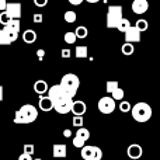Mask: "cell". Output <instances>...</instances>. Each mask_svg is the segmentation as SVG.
<instances>
[{
	"label": "cell",
	"mask_w": 160,
	"mask_h": 160,
	"mask_svg": "<svg viewBox=\"0 0 160 160\" xmlns=\"http://www.w3.org/2000/svg\"><path fill=\"white\" fill-rule=\"evenodd\" d=\"M38 118V110L32 104H24L14 114V124H32Z\"/></svg>",
	"instance_id": "obj_1"
},
{
	"label": "cell",
	"mask_w": 160,
	"mask_h": 160,
	"mask_svg": "<svg viewBox=\"0 0 160 160\" xmlns=\"http://www.w3.org/2000/svg\"><path fill=\"white\" fill-rule=\"evenodd\" d=\"M131 114L132 118L136 122H148L152 118V107L148 102H136L132 108H131Z\"/></svg>",
	"instance_id": "obj_2"
},
{
	"label": "cell",
	"mask_w": 160,
	"mask_h": 160,
	"mask_svg": "<svg viewBox=\"0 0 160 160\" xmlns=\"http://www.w3.org/2000/svg\"><path fill=\"white\" fill-rule=\"evenodd\" d=\"M59 86H61V87L73 98V97L76 96V93H78V90H79L80 80L75 73H66V75L62 78Z\"/></svg>",
	"instance_id": "obj_3"
},
{
	"label": "cell",
	"mask_w": 160,
	"mask_h": 160,
	"mask_svg": "<svg viewBox=\"0 0 160 160\" xmlns=\"http://www.w3.org/2000/svg\"><path fill=\"white\" fill-rule=\"evenodd\" d=\"M124 18L122 17V6L115 4L110 6L107 10V27L108 28H117L118 22Z\"/></svg>",
	"instance_id": "obj_4"
},
{
	"label": "cell",
	"mask_w": 160,
	"mask_h": 160,
	"mask_svg": "<svg viewBox=\"0 0 160 160\" xmlns=\"http://www.w3.org/2000/svg\"><path fill=\"white\" fill-rule=\"evenodd\" d=\"M82 158L84 160H101L102 152L98 146H88L84 145L82 148Z\"/></svg>",
	"instance_id": "obj_5"
},
{
	"label": "cell",
	"mask_w": 160,
	"mask_h": 160,
	"mask_svg": "<svg viewBox=\"0 0 160 160\" xmlns=\"http://www.w3.org/2000/svg\"><path fill=\"white\" fill-rule=\"evenodd\" d=\"M97 107H98V111L101 114H111V112H114V110H115V101H114L111 97L104 96L102 98L98 100Z\"/></svg>",
	"instance_id": "obj_6"
},
{
	"label": "cell",
	"mask_w": 160,
	"mask_h": 160,
	"mask_svg": "<svg viewBox=\"0 0 160 160\" xmlns=\"http://www.w3.org/2000/svg\"><path fill=\"white\" fill-rule=\"evenodd\" d=\"M17 38H18V32L8 30L7 27L0 30V45H10L14 41H17Z\"/></svg>",
	"instance_id": "obj_7"
},
{
	"label": "cell",
	"mask_w": 160,
	"mask_h": 160,
	"mask_svg": "<svg viewBox=\"0 0 160 160\" xmlns=\"http://www.w3.org/2000/svg\"><path fill=\"white\" fill-rule=\"evenodd\" d=\"M6 13L7 16L10 17L11 20H18L21 17V3H17V2H13V3H8L6 4Z\"/></svg>",
	"instance_id": "obj_8"
},
{
	"label": "cell",
	"mask_w": 160,
	"mask_h": 160,
	"mask_svg": "<svg viewBox=\"0 0 160 160\" xmlns=\"http://www.w3.org/2000/svg\"><path fill=\"white\" fill-rule=\"evenodd\" d=\"M72 102H73V98L61 100V101H58V102H55V104H53V110H55L58 114H62V115H65V114L70 112Z\"/></svg>",
	"instance_id": "obj_9"
},
{
	"label": "cell",
	"mask_w": 160,
	"mask_h": 160,
	"mask_svg": "<svg viewBox=\"0 0 160 160\" xmlns=\"http://www.w3.org/2000/svg\"><path fill=\"white\" fill-rule=\"evenodd\" d=\"M87 111V105H86L84 101L82 100H78V101L72 102V107H70V112L73 114L75 117H83Z\"/></svg>",
	"instance_id": "obj_10"
},
{
	"label": "cell",
	"mask_w": 160,
	"mask_h": 160,
	"mask_svg": "<svg viewBox=\"0 0 160 160\" xmlns=\"http://www.w3.org/2000/svg\"><path fill=\"white\" fill-rule=\"evenodd\" d=\"M127 155H128V158H129V159H132V160H138V159H141V158H142V155H143V149H142L141 145H138V143H132V145H129V146H128V149H127Z\"/></svg>",
	"instance_id": "obj_11"
},
{
	"label": "cell",
	"mask_w": 160,
	"mask_h": 160,
	"mask_svg": "<svg viewBox=\"0 0 160 160\" xmlns=\"http://www.w3.org/2000/svg\"><path fill=\"white\" fill-rule=\"evenodd\" d=\"M139 41H141V32L133 25H131L127 30V32H125V42L132 44V42H139Z\"/></svg>",
	"instance_id": "obj_12"
},
{
	"label": "cell",
	"mask_w": 160,
	"mask_h": 160,
	"mask_svg": "<svg viewBox=\"0 0 160 160\" xmlns=\"http://www.w3.org/2000/svg\"><path fill=\"white\" fill-rule=\"evenodd\" d=\"M149 8L148 0H133L132 2V11L135 14H145Z\"/></svg>",
	"instance_id": "obj_13"
},
{
	"label": "cell",
	"mask_w": 160,
	"mask_h": 160,
	"mask_svg": "<svg viewBox=\"0 0 160 160\" xmlns=\"http://www.w3.org/2000/svg\"><path fill=\"white\" fill-rule=\"evenodd\" d=\"M52 155L56 159H65L68 155V148L65 143H55L52 146Z\"/></svg>",
	"instance_id": "obj_14"
},
{
	"label": "cell",
	"mask_w": 160,
	"mask_h": 160,
	"mask_svg": "<svg viewBox=\"0 0 160 160\" xmlns=\"http://www.w3.org/2000/svg\"><path fill=\"white\" fill-rule=\"evenodd\" d=\"M39 110L45 111V112H49L53 110V104L51 101V98L48 96H41L39 97Z\"/></svg>",
	"instance_id": "obj_15"
},
{
	"label": "cell",
	"mask_w": 160,
	"mask_h": 160,
	"mask_svg": "<svg viewBox=\"0 0 160 160\" xmlns=\"http://www.w3.org/2000/svg\"><path fill=\"white\" fill-rule=\"evenodd\" d=\"M22 41L28 45L34 44L37 41V32L34 30H25L24 34H22Z\"/></svg>",
	"instance_id": "obj_16"
},
{
	"label": "cell",
	"mask_w": 160,
	"mask_h": 160,
	"mask_svg": "<svg viewBox=\"0 0 160 160\" xmlns=\"http://www.w3.org/2000/svg\"><path fill=\"white\" fill-rule=\"evenodd\" d=\"M34 91L37 94H45L48 91V83L45 80H37L34 83Z\"/></svg>",
	"instance_id": "obj_17"
},
{
	"label": "cell",
	"mask_w": 160,
	"mask_h": 160,
	"mask_svg": "<svg viewBox=\"0 0 160 160\" xmlns=\"http://www.w3.org/2000/svg\"><path fill=\"white\" fill-rule=\"evenodd\" d=\"M75 56L78 59L88 58V48L86 47V45H78L75 49Z\"/></svg>",
	"instance_id": "obj_18"
},
{
	"label": "cell",
	"mask_w": 160,
	"mask_h": 160,
	"mask_svg": "<svg viewBox=\"0 0 160 160\" xmlns=\"http://www.w3.org/2000/svg\"><path fill=\"white\" fill-rule=\"evenodd\" d=\"M76 138L82 139V141H84V142L88 141V139H90V131H88L87 128H84V127L79 128L78 132H76Z\"/></svg>",
	"instance_id": "obj_19"
},
{
	"label": "cell",
	"mask_w": 160,
	"mask_h": 160,
	"mask_svg": "<svg viewBox=\"0 0 160 160\" xmlns=\"http://www.w3.org/2000/svg\"><path fill=\"white\" fill-rule=\"evenodd\" d=\"M131 25H132V24H131V21H129V20H128V18H122L121 21L118 22V25H117V30H118V31H121V32H124V34H125V32H127V30L131 27Z\"/></svg>",
	"instance_id": "obj_20"
},
{
	"label": "cell",
	"mask_w": 160,
	"mask_h": 160,
	"mask_svg": "<svg viewBox=\"0 0 160 160\" xmlns=\"http://www.w3.org/2000/svg\"><path fill=\"white\" fill-rule=\"evenodd\" d=\"M75 35H76V38H80V39L86 38V37L88 35L87 27H84V25H79V27L76 28V31H75Z\"/></svg>",
	"instance_id": "obj_21"
},
{
	"label": "cell",
	"mask_w": 160,
	"mask_h": 160,
	"mask_svg": "<svg viewBox=\"0 0 160 160\" xmlns=\"http://www.w3.org/2000/svg\"><path fill=\"white\" fill-rule=\"evenodd\" d=\"M133 27H135L136 30L139 31V32H143V31H146V30H148V27H149V24H148V21H146V20L141 18V20H136V24L133 25Z\"/></svg>",
	"instance_id": "obj_22"
},
{
	"label": "cell",
	"mask_w": 160,
	"mask_h": 160,
	"mask_svg": "<svg viewBox=\"0 0 160 160\" xmlns=\"http://www.w3.org/2000/svg\"><path fill=\"white\" fill-rule=\"evenodd\" d=\"M133 51H135L133 44H128V42H125V44L122 45V48H121V52L124 53L125 56H131L133 53Z\"/></svg>",
	"instance_id": "obj_23"
},
{
	"label": "cell",
	"mask_w": 160,
	"mask_h": 160,
	"mask_svg": "<svg viewBox=\"0 0 160 160\" xmlns=\"http://www.w3.org/2000/svg\"><path fill=\"white\" fill-rule=\"evenodd\" d=\"M63 39H65V42H66V44L72 45V44H75L78 38H76V35H75V32H73V31H68V32L63 35Z\"/></svg>",
	"instance_id": "obj_24"
},
{
	"label": "cell",
	"mask_w": 160,
	"mask_h": 160,
	"mask_svg": "<svg viewBox=\"0 0 160 160\" xmlns=\"http://www.w3.org/2000/svg\"><path fill=\"white\" fill-rule=\"evenodd\" d=\"M20 20H10V22H8L6 27L8 28V30H11V31H14V32H18L20 31Z\"/></svg>",
	"instance_id": "obj_25"
},
{
	"label": "cell",
	"mask_w": 160,
	"mask_h": 160,
	"mask_svg": "<svg viewBox=\"0 0 160 160\" xmlns=\"http://www.w3.org/2000/svg\"><path fill=\"white\" fill-rule=\"evenodd\" d=\"M63 18H65V21L66 22H75L76 21V18H78V16H76V13L75 11H72V10H69V11H66L65 13V16H63Z\"/></svg>",
	"instance_id": "obj_26"
},
{
	"label": "cell",
	"mask_w": 160,
	"mask_h": 160,
	"mask_svg": "<svg viewBox=\"0 0 160 160\" xmlns=\"http://www.w3.org/2000/svg\"><path fill=\"white\" fill-rule=\"evenodd\" d=\"M111 98L114 100V101H117V100H122L124 98V90L122 88H115V90L111 93Z\"/></svg>",
	"instance_id": "obj_27"
},
{
	"label": "cell",
	"mask_w": 160,
	"mask_h": 160,
	"mask_svg": "<svg viewBox=\"0 0 160 160\" xmlns=\"http://www.w3.org/2000/svg\"><path fill=\"white\" fill-rule=\"evenodd\" d=\"M115 88H118V82L117 80H110V82H107V84H105V90H107V93H112Z\"/></svg>",
	"instance_id": "obj_28"
},
{
	"label": "cell",
	"mask_w": 160,
	"mask_h": 160,
	"mask_svg": "<svg viewBox=\"0 0 160 160\" xmlns=\"http://www.w3.org/2000/svg\"><path fill=\"white\" fill-rule=\"evenodd\" d=\"M10 20L11 18L7 16V13H6V11H0V24H3L6 27V25L10 22Z\"/></svg>",
	"instance_id": "obj_29"
},
{
	"label": "cell",
	"mask_w": 160,
	"mask_h": 160,
	"mask_svg": "<svg viewBox=\"0 0 160 160\" xmlns=\"http://www.w3.org/2000/svg\"><path fill=\"white\" fill-rule=\"evenodd\" d=\"M131 104L129 101H121V104H119V110H121V112H129L131 111Z\"/></svg>",
	"instance_id": "obj_30"
},
{
	"label": "cell",
	"mask_w": 160,
	"mask_h": 160,
	"mask_svg": "<svg viewBox=\"0 0 160 160\" xmlns=\"http://www.w3.org/2000/svg\"><path fill=\"white\" fill-rule=\"evenodd\" d=\"M22 149H24V152H22V153L32 156V155H34V150H35V148H34L32 143H27V145H24V148H22Z\"/></svg>",
	"instance_id": "obj_31"
},
{
	"label": "cell",
	"mask_w": 160,
	"mask_h": 160,
	"mask_svg": "<svg viewBox=\"0 0 160 160\" xmlns=\"http://www.w3.org/2000/svg\"><path fill=\"white\" fill-rule=\"evenodd\" d=\"M73 127H76L79 129V128L83 127V122H84V119H83V117H73Z\"/></svg>",
	"instance_id": "obj_32"
},
{
	"label": "cell",
	"mask_w": 160,
	"mask_h": 160,
	"mask_svg": "<svg viewBox=\"0 0 160 160\" xmlns=\"http://www.w3.org/2000/svg\"><path fill=\"white\" fill-rule=\"evenodd\" d=\"M84 145H86L84 141H82V139H79V138H76V136L73 138V146H75V148H79V149H82Z\"/></svg>",
	"instance_id": "obj_33"
},
{
	"label": "cell",
	"mask_w": 160,
	"mask_h": 160,
	"mask_svg": "<svg viewBox=\"0 0 160 160\" xmlns=\"http://www.w3.org/2000/svg\"><path fill=\"white\" fill-rule=\"evenodd\" d=\"M34 4L37 7H45L48 4V0H34Z\"/></svg>",
	"instance_id": "obj_34"
},
{
	"label": "cell",
	"mask_w": 160,
	"mask_h": 160,
	"mask_svg": "<svg viewBox=\"0 0 160 160\" xmlns=\"http://www.w3.org/2000/svg\"><path fill=\"white\" fill-rule=\"evenodd\" d=\"M42 18H44V17H42V14H34V17H32V21L34 22H38V24H39V22H42Z\"/></svg>",
	"instance_id": "obj_35"
},
{
	"label": "cell",
	"mask_w": 160,
	"mask_h": 160,
	"mask_svg": "<svg viewBox=\"0 0 160 160\" xmlns=\"http://www.w3.org/2000/svg\"><path fill=\"white\" fill-rule=\"evenodd\" d=\"M61 55H62V58H65V59H66V58H70V49H62V53H61Z\"/></svg>",
	"instance_id": "obj_36"
},
{
	"label": "cell",
	"mask_w": 160,
	"mask_h": 160,
	"mask_svg": "<svg viewBox=\"0 0 160 160\" xmlns=\"http://www.w3.org/2000/svg\"><path fill=\"white\" fill-rule=\"evenodd\" d=\"M18 160H32V156L22 153V155H20V156H18Z\"/></svg>",
	"instance_id": "obj_37"
},
{
	"label": "cell",
	"mask_w": 160,
	"mask_h": 160,
	"mask_svg": "<svg viewBox=\"0 0 160 160\" xmlns=\"http://www.w3.org/2000/svg\"><path fill=\"white\" fill-rule=\"evenodd\" d=\"M37 55H38L39 61H42V59H44V55H45V51L44 49H38V51H37Z\"/></svg>",
	"instance_id": "obj_38"
},
{
	"label": "cell",
	"mask_w": 160,
	"mask_h": 160,
	"mask_svg": "<svg viewBox=\"0 0 160 160\" xmlns=\"http://www.w3.org/2000/svg\"><path fill=\"white\" fill-rule=\"evenodd\" d=\"M6 4H7V0H0V11L6 10Z\"/></svg>",
	"instance_id": "obj_39"
},
{
	"label": "cell",
	"mask_w": 160,
	"mask_h": 160,
	"mask_svg": "<svg viewBox=\"0 0 160 160\" xmlns=\"http://www.w3.org/2000/svg\"><path fill=\"white\" fill-rule=\"evenodd\" d=\"M68 2H69L70 4H73V6H79V4H82L83 0H68Z\"/></svg>",
	"instance_id": "obj_40"
},
{
	"label": "cell",
	"mask_w": 160,
	"mask_h": 160,
	"mask_svg": "<svg viewBox=\"0 0 160 160\" xmlns=\"http://www.w3.org/2000/svg\"><path fill=\"white\" fill-rule=\"evenodd\" d=\"M63 136H65V138H70V136H72V131H70V129H65L63 131Z\"/></svg>",
	"instance_id": "obj_41"
},
{
	"label": "cell",
	"mask_w": 160,
	"mask_h": 160,
	"mask_svg": "<svg viewBox=\"0 0 160 160\" xmlns=\"http://www.w3.org/2000/svg\"><path fill=\"white\" fill-rule=\"evenodd\" d=\"M0 101H3V86H0Z\"/></svg>",
	"instance_id": "obj_42"
},
{
	"label": "cell",
	"mask_w": 160,
	"mask_h": 160,
	"mask_svg": "<svg viewBox=\"0 0 160 160\" xmlns=\"http://www.w3.org/2000/svg\"><path fill=\"white\" fill-rule=\"evenodd\" d=\"M86 2H87V3H91V4H93V3H98L100 0H86Z\"/></svg>",
	"instance_id": "obj_43"
},
{
	"label": "cell",
	"mask_w": 160,
	"mask_h": 160,
	"mask_svg": "<svg viewBox=\"0 0 160 160\" xmlns=\"http://www.w3.org/2000/svg\"><path fill=\"white\" fill-rule=\"evenodd\" d=\"M32 160H42V159H39V158H37V159H32Z\"/></svg>",
	"instance_id": "obj_44"
}]
</instances>
